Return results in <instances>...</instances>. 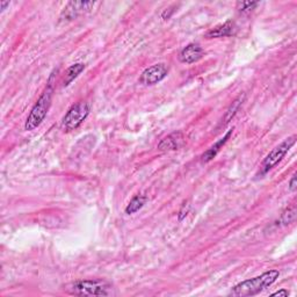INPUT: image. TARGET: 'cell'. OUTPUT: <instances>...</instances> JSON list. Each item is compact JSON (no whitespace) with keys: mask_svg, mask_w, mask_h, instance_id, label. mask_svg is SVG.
I'll return each instance as SVG.
<instances>
[{"mask_svg":"<svg viewBox=\"0 0 297 297\" xmlns=\"http://www.w3.org/2000/svg\"><path fill=\"white\" fill-rule=\"evenodd\" d=\"M84 69H85V65H84L83 63H77V64L71 65L70 68L65 71L63 82H62V84H63V86L64 87L69 86L70 84L72 83L74 79H76L79 76V74L83 72Z\"/></svg>","mask_w":297,"mask_h":297,"instance_id":"12","label":"cell"},{"mask_svg":"<svg viewBox=\"0 0 297 297\" xmlns=\"http://www.w3.org/2000/svg\"><path fill=\"white\" fill-rule=\"evenodd\" d=\"M95 3L93 2H70L66 4V6L63 8L61 13L60 20L61 21H72L79 15L84 14L91 10L94 6Z\"/></svg>","mask_w":297,"mask_h":297,"instance_id":"7","label":"cell"},{"mask_svg":"<svg viewBox=\"0 0 297 297\" xmlns=\"http://www.w3.org/2000/svg\"><path fill=\"white\" fill-rule=\"evenodd\" d=\"M55 73H57V70L51 73L50 78H49L47 87L44 88V91L36 101V104L34 105V107L30 110L27 120L25 123V130L32 131L36 129L37 127L44 121L47 114L50 109L52 95H54V88H55Z\"/></svg>","mask_w":297,"mask_h":297,"instance_id":"1","label":"cell"},{"mask_svg":"<svg viewBox=\"0 0 297 297\" xmlns=\"http://www.w3.org/2000/svg\"><path fill=\"white\" fill-rule=\"evenodd\" d=\"M296 140H297V136L292 135L283 141L280 145L276 146V148H274L272 151L266 156L264 162L261 163V166H260L261 174H265V173H267L268 171L272 170V168L275 167L278 164L280 163L283 158H285L288 151H289L292 146H294V144L296 143Z\"/></svg>","mask_w":297,"mask_h":297,"instance_id":"4","label":"cell"},{"mask_svg":"<svg viewBox=\"0 0 297 297\" xmlns=\"http://www.w3.org/2000/svg\"><path fill=\"white\" fill-rule=\"evenodd\" d=\"M272 296H282V297H287V296H289V291H288L287 289H285V288H283V289H281V290L273 292Z\"/></svg>","mask_w":297,"mask_h":297,"instance_id":"20","label":"cell"},{"mask_svg":"<svg viewBox=\"0 0 297 297\" xmlns=\"http://www.w3.org/2000/svg\"><path fill=\"white\" fill-rule=\"evenodd\" d=\"M244 99H245V95H241V96H238L237 99L233 101L232 105L230 106L229 109L227 110V113H225L223 120H222V125H227V123H229L230 121H231L232 117L237 114L239 107L242 106Z\"/></svg>","mask_w":297,"mask_h":297,"instance_id":"13","label":"cell"},{"mask_svg":"<svg viewBox=\"0 0 297 297\" xmlns=\"http://www.w3.org/2000/svg\"><path fill=\"white\" fill-rule=\"evenodd\" d=\"M189 209H190V207H189L188 203H185L183 208H181V210L179 211V221H183L185 217L188 215Z\"/></svg>","mask_w":297,"mask_h":297,"instance_id":"17","label":"cell"},{"mask_svg":"<svg viewBox=\"0 0 297 297\" xmlns=\"http://www.w3.org/2000/svg\"><path fill=\"white\" fill-rule=\"evenodd\" d=\"M279 276H280V272L278 269H270L259 276L252 278L250 280L238 283L230 291V295L237 297L258 295L261 291L266 290L272 286L278 280Z\"/></svg>","mask_w":297,"mask_h":297,"instance_id":"2","label":"cell"},{"mask_svg":"<svg viewBox=\"0 0 297 297\" xmlns=\"http://www.w3.org/2000/svg\"><path fill=\"white\" fill-rule=\"evenodd\" d=\"M232 132H233V129L229 130L227 134L224 135L223 138H221L219 142H217V143H215L214 145H212L210 149H208L207 151L201 156V162L202 163H209L210 161H212V159H214L217 156V153L220 152V150L222 149V146L227 143L228 140L230 138V136L232 135Z\"/></svg>","mask_w":297,"mask_h":297,"instance_id":"11","label":"cell"},{"mask_svg":"<svg viewBox=\"0 0 297 297\" xmlns=\"http://www.w3.org/2000/svg\"><path fill=\"white\" fill-rule=\"evenodd\" d=\"M256 6H258L256 2H239L237 4V10L241 13H249L254 10Z\"/></svg>","mask_w":297,"mask_h":297,"instance_id":"16","label":"cell"},{"mask_svg":"<svg viewBox=\"0 0 297 297\" xmlns=\"http://www.w3.org/2000/svg\"><path fill=\"white\" fill-rule=\"evenodd\" d=\"M296 206L292 205L291 207L287 208V209L282 212V215L280 217V224L281 225H288L291 224L292 222H295L296 220Z\"/></svg>","mask_w":297,"mask_h":297,"instance_id":"15","label":"cell"},{"mask_svg":"<svg viewBox=\"0 0 297 297\" xmlns=\"http://www.w3.org/2000/svg\"><path fill=\"white\" fill-rule=\"evenodd\" d=\"M0 5H2V10L4 11L6 8V6H10V2H2Z\"/></svg>","mask_w":297,"mask_h":297,"instance_id":"21","label":"cell"},{"mask_svg":"<svg viewBox=\"0 0 297 297\" xmlns=\"http://www.w3.org/2000/svg\"><path fill=\"white\" fill-rule=\"evenodd\" d=\"M296 186H297V183H296V174H294L291 176V179L289 180V190L290 192H295L296 190Z\"/></svg>","mask_w":297,"mask_h":297,"instance_id":"19","label":"cell"},{"mask_svg":"<svg viewBox=\"0 0 297 297\" xmlns=\"http://www.w3.org/2000/svg\"><path fill=\"white\" fill-rule=\"evenodd\" d=\"M234 30H236V25L232 20L225 21L224 24L216 26L215 28H212L210 30H208L206 34L207 38H220V37H227L231 36L234 34Z\"/></svg>","mask_w":297,"mask_h":297,"instance_id":"10","label":"cell"},{"mask_svg":"<svg viewBox=\"0 0 297 297\" xmlns=\"http://www.w3.org/2000/svg\"><path fill=\"white\" fill-rule=\"evenodd\" d=\"M185 143L184 135L181 132H173V134L168 135L159 142L158 149L161 151H175L179 150Z\"/></svg>","mask_w":297,"mask_h":297,"instance_id":"9","label":"cell"},{"mask_svg":"<svg viewBox=\"0 0 297 297\" xmlns=\"http://www.w3.org/2000/svg\"><path fill=\"white\" fill-rule=\"evenodd\" d=\"M168 73V68L166 64L158 63L153 64L152 66L146 68L143 72H142L140 77V83L142 85L145 86H152L156 84L161 83L162 81L166 78Z\"/></svg>","mask_w":297,"mask_h":297,"instance_id":"6","label":"cell"},{"mask_svg":"<svg viewBox=\"0 0 297 297\" xmlns=\"http://www.w3.org/2000/svg\"><path fill=\"white\" fill-rule=\"evenodd\" d=\"M174 6H172V7H168V8H166L165 11L163 12V14H162V17L164 20H168L170 19V17L172 16V14L173 13H174Z\"/></svg>","mask_w":297,"mask_h":297,"instance_id":"18","label":"cell"},{"mask_svg":"<svg viewBox=\"0 0 297 297\" xmlns=\"http://www.w3.org/2000/svg\"><path fill=\"white\" fill-rule=\"evenodd\" d=\"M88 114H90V105L87 103L82 101V103L74 104L62 120V128L65 131L77 129L87 118Z\"/></svg>","mask_w":297,"mask_h":297,"instance_id":"5","label":"cell"},{"mask_svg":"<svg viewBox=\"0 0 297 297\" xmlns=\"http://www.w3.org/2000/svg\"><path fill=\"white\" fill-rule=\"evenodd\" d=\"M145 202H146L145 195H136L135 197H132V200L129 202V205L126 207V214L128 215L135 214V212H137L144 207Z\"/></svg>","mask_w":297,"mask_h":297,"instance_id":"14","label":"cell"},{"mask_svg":"<svg viewBox=\"0 0 297 297\" xmlns=\"http://www.w3.org/2000/svg\"><path fill=\"white\" fill-rule=\"evenodd\" d=\"M205 51L199 43H189L179 54V61L184 64H193L200 61Z\"/></svg>","mask_w":297,"mask_h":297,"instance_id":"8","label":"cell"},{"mask_svg":"<svg viewBox=\"0 0 297 297\" xmlns=\"http://www.w3.org/2000/svg\"><path fill=\"white\" fill-rule=\"evenodd\" d=\"M113 288L104 280H82L68 288V291L78 296H109L113 294Z\"/></svg>","mask_w":297,"mask_h":297,"instance_id":"3","label":"cell"}]
</instances>
